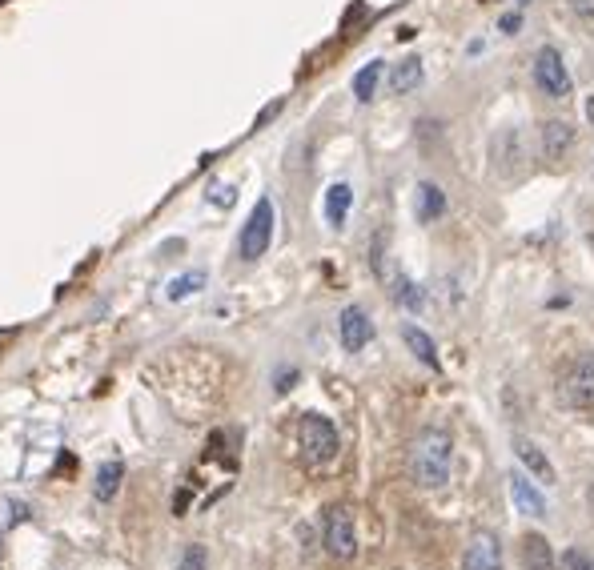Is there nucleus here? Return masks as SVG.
Returning a JSON list of instances; mask_svg holds the SVG:
<instances>
[{"label": "nucleus", "instance_id": "obj_1", "mask_svg": "<svg viewBox=\"0 0 594 570\" xmlns=\"http://www.w3.org/2000/svg\"><path fill=\"white\" fill-rule=\"evenodd\" d=\"M454 470V438L446 430H422L410 442V478L422 490H442Z\"/></svg>", "mask_w": 594, "mask_h": 570}, {"label": "nucleus", "instance_id": "obj_2", "mask_svg": "<svg viewBox=\"0 0 594 570\" xmlns=\"http://www.w3.org/2000/svg\"><path fill=\"white\" fill-rule=\"evenodd\" d=\"M297 442H302V458H306L310 470L330 466L338 458V450H342L338 426L326 414H302V422H297Z\"/></svg>", "mask_w": 594, "mask_h": 570}, {"label": "nucleus", "instance_id": "obj_3", "mask_svg": "<svg viewBox=\"0 0 594 570\" xmlns=\"http://www.w3.org/2000/svg\"><path fill=\"white\" fill-rule=\"evenodd\" d=\"M558 402L570 410H590L594 406V354L574 358L558 374Z\"/></svg>", "mask_w": 594, "mask_h": 570}, {"label": "nucleus", "instance_id": "obj_4", "mask_svg": "<svg viewBox=\"0 0 594 570\" xmlns=\"http://www.w3.org/2000/svg\"><path fill=\"white\" fill-rule=\"evenodd\" d=\"M322 538H326L330 558H338V562H350V558L358 554V526H354L350 506H342V502H338V506H330V510H326Z\"/></svg>", "mask_w": 594, "mask_h": 570}, {"label": "nucleus", "instance_id": "obj_5", "mask_svg": "<svg viewBox=\"0 0 594 570\" xmlns=\"http://www.w3.org/2000/svg\"><path fill=\"white\" fill-rule=\"evenodd\" d=\"M273 221H277L273 201H269V197H261V201L253 205V213H249L245 229H241V241H237L241 261H257V257L269 249V241H273Z\"/></svg>", "mask_w": 594, "mask_h": 570}, {"label": "nucleus", "instance_id": "obj_6", "mask_svg": "<svg viewBox=\"0 0 594 570\" xmlns=\"http://www.w3.org/2000/svg\"><path fill=\"white\" fill-rule=\"evenodd\" d=\"M534 85H538L546 97H554V101H566V97H570L574 81H570V73H566V65H562V53H558V49L542 45V49L534 53Z\"/></svg>", "mask_w": 594, "mask_h": 570}, {"label": "nucleus", "instance_id": "obj_7", "mask_svg": "<svg viewBox=\"0 0 594 570\" xmlns=\"http://www.w3.org/2000/svg\"><path fill=\"white\" fill-rule=\"evenodd\" d=\"M338 334H342V346H346L350 354H358V350H366V346L374 342V322H370V314H366L362 306H350V310H342V318H338Z\"/></svg>", "mask_w": 594, "mask_h": 570}, {"label": "nucleus", "instance_id": "obj_8", "mask_svg": "<svg viewBox=\"0 0 594 570\" xmlns=\"http://www.w3.org/2000/svg\"><path fill=\"white\" fill-rule=\"evenodd\" d=\"M462 566L466 570H502V542H498V534L478 530L470 538L466 554H462Z\"/></svg>", "mask_w": 594, "mask_h": 570}, {"label": "nucleus", "instance_id": "obj_9", "mask_svg": "<svg viewBox=\"0 0 594 570\" xmlns=\"http://www.w3.org/2000/svg\"><path fill=\"white\" fill-rule=\"evenodd\" d=\"M570 149H574V125L562 121V117L542 121V153H546L550 161H562Z\"/></svg>", "mask_w": 594, "mask_h": 570}, {"label": "nucleus", "instance_id": "obj_10", "mask_svg": "<svg viewBox=\"0 0 594 570\" xmlns=\"http://www.w3.org/2000/svg\"><path fill=\"white\" fill-rule=\"evenodd\" d=\"M510 498L522 514H534V518H546V498L538 486H530L526 474H510Z\"/></svg>", "mask_w": 594, "mask_h": 570}, {"label": "nucleus", "instance_id": "obj_11", "mask_svg": "<svg viewBox=\"0 0 594 570\" xmlns=\"http://www.w3.org/2000/svg\"><path fill=\"white\" fill-rule=\"evenodd\" d=\"M514 454H518V462L534 474V478H542V482H554V466H550V458L530 442V438H514Z\"/></svg>", "mask_w": 594, "mask_h": 570}, {"label": "nucleus", "instance_id": "obj_12", "mask_svg": "<svg viewBox=\"0 0 594 570\" xmlns=\"http://www.w3.org/2000/svg\"><path fill=\"white\" fill-rule=\"evenodd\" d=\"M350 205H354V189H350L346 181L330 185V193H326V221H330L334 229H342L346 217H350Z\"/></svg>", "mask_w": 594, "mask_h": 570}, {"label": "nucleus", "instance_id": "obj_13", "mask_svg": "<svg viewBox=\"0 0 594 570\" xmlns=\"http://www.w3.org/2000/svg\"><path fill=\"white\" fill-rule=\"evenodd\" d=\"M402 342L410 346V354L418 358V362H426L430 370H438V346H434V338L426 334V330H418V326H402Z\"/></svg>", "mask_w": 594, "mask_h": 570}, {"label": "nucleus", "instance_id": "obj_14", "mask_svg": "<svg viewBox=\"0 0 594 570\" xmlns=\"http://www.w3.org/2000/svg\"><path fill=\"white\" fill-rule=\"evenodd\" d=\"M522 562L530 570H554V550H550L546 534H526L522 538Z\"/></svg>", "mask_w": 594, "mask_h": 570}, {"label": "nucleus", "instance_id": "obj_15", "mask_svg": "<svg viewBox=\"0 0 594 570\" xmlns=\"http://www.w3.org/2000/svg\"><path fill=\"white\" fill-rule=\"evenodd\" d=\"M446 213V193L434 185V181H422L418 185V221H438Z\"/></svg>", "mask_w": 594, "mask_h": 570}, {"label": "nucleus", "instance_id": "obj_16", "mask_svg": "<svg viewBox=\"0 0 594 570\" xmlns=\"http://www.w3.org/2000/svg\"><path fill=\"white\" fill-rule=\"evenodd\" d=\"M422 77H426V73H422V61H418V57H406V61L394 65L390 89H394V93H414V89L422 85Z\"/></svg>", "mask_w": 594, "mask_h": 570}, {"label": "nucleus", "instance_id": "obj_17", "mask_svg": "<svg viewBox=\"0 0 594 570\" xmlns=\"http://www.w3.org/2000/svg\"><path fill=\"white\" fill-rule=\"evenodd\" d=\"M121 478H125V466H121V462H105V466L97 470V482H93L97 502H113L117 490H121Z\"/></svg>", "mask_w": 594, "mask_h": 570}, {"label": "nucleus", "instance_id": "obj_18", "mask_svg": "<svg viewBox=\"0 0 594 570\" xmlns=\"http://www.w3.org/2000/svg\"><path fill=\"white\" fill-rule=\"evenodd\" d=\"M382 73H386V65H382V61H370L366 69H358V77H354V97H358L362 105H366V101H374Z\"/></svg>", "mask_w": 594, "mask_h": 570}, {"label": "nucleus", "instance_id": "obj_19", "mask_svg": "<svg viewBox=\"0 0 594 570\" xmlns=\"http://www.w3.org/2000/svg\"><path fill=\"white\" fill-rule=\"evenodd\" d=\"M205 285V269H193V273H181L173 285H169V302H181V298H189V294H197Z\"/></svg>", "mask_w": 594, "mask_h": 570}, {"label": "nucleus", "instance_id": "obj_20", "mask_svg": "<svg viewBox=\"0 0 594 570\" xmlns=\"http://www.w3.org/2000/svg\"><path fill=\"white\" fill-rule=\"evenodd\" d=\"M394 298H398L406 310H422V290H418L410 277H398V281H394Z\"/></svg>", "mask_w": 594, "mask_h": 570}, {"label": "nucleus", "instance_id": "obj_21", "mask_svg": "<svg viewBox=\"0 0 594 570\" xmlns=\"http://www.w3.org/2000/svg\"><path fill=\"white\" fill-rule=\"evenodd\" d=\"M177 570H209V554H205V546H185Z\"/></svg>", "mask_w": 594, "mask_h": 570}, {"label": "nucleus", "instance_id": "obj_22", "mask_svg": "<svg viewBox=\"0 0 594 570\" xmlns=\"http://www.w3.org/2000/svg\"><path fill=\"white\" fill-rule=\"evenodd\" d=\"M562 570H594V558L586 550H562Z\"/></svg>", "mask_w": 594, "mask_h": 570}, {"label": "nucleus", "instance_id": "obj_23", "mask_svg": "<svg viewBox=\"0 0 594 570\" xmlns=\"http://www.w3.org/2000/svg\"><path fill=\"white\" fill-rule=\"evenodd\" d=\"M209 201H213V205H225V209H229V205L237 201V189H233V185H213Z\"/></svg>", "mask_w": 594, "mask_h": 570}, {"label": "nucleus", "instance_id": "obj_24", "mask_svg": "<svg viewBox=\"0 0 594 570\" xmlns=\"http://www.w3.org/2000/svg\"><path fill=\"white\" fill-rule=\"evenodd\" d=\"M570 5H574V13L582 21H594V0H570Z\"/></svg>", "mask_w": 594, "mask_h": 570}, {"label": "nucleus", "instance_id": "obj_25", "mask_svg": "<svg viewBox=\"0 0 594 570\" xmlns=\"http://www.w3.org/2000/svg\"><path fill=\"white\" fill-rule=\"evenodd\" d=\"M518 29H522V17H518V13H510V17H502V33H510V37H514Z\"/></svg>", "mask_w": 594, "mask_h": 570}, {"label": "nucleus", "instance_id": "obj_26", "mask_svg": "<svg viewBox=\"0 0 594 570\" xmlns=\"http://www.w3.org/2000/svg\"><path fill=\"white\" fill-rule=\"evenodd\" d=\"M277 113H281V101H273V105H269V109H265V113H261V117H257V125H265V121H273V117H277Z\"/></svg>", "mask_w": 594, "mask_h": 570}, {"label": "nucleus", "instance_id": "obj_27", "mask_svg": "<svg viewBox=\"0 0 594 570\" xmlns=\"http://www.w3.org/2000/svg\"><path fill=\"white\" fill-rule=\"evenodd\" d=\"M586 113H590V121H594V101H586Z\"/></svg>", "mask_w": 594, "mask_h": 570}, {"label": "nucleus", "instance_id": "obj_28", "mask_svg": "<svg viewBox=\"0 0 594 570\" xmlns=\"http://www.w3.org/2000/svg\"><path fill=\"white\" fill-rule=\"evenodd\" d=\"M518 5H526V0H518Z\"/></svg>", "mask_w": 594, "mask_h": 570}]
</instances>
